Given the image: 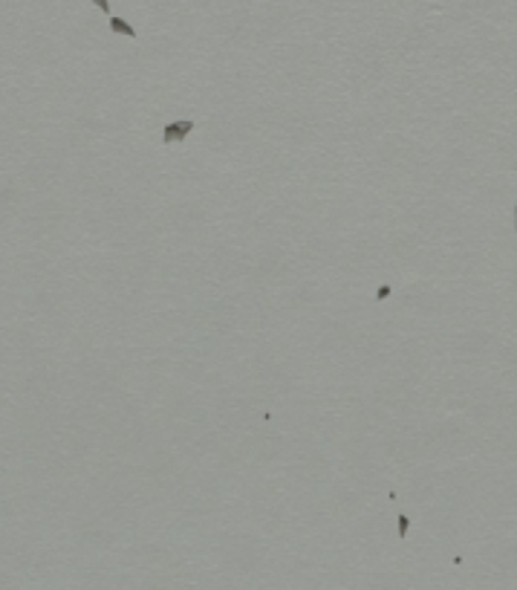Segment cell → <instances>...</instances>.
<instances>
[{"instance_id":"1","label":"cell","mask_w":517,"mask_h":590,"mask_svg":"<svg viewBox=\"0 0 517 590\" xmlns=\"http://www.w3.org/2000/svg\"><path fill=\"white\" fill-rule=\"evenodd\" d=\"M194 124L191 121H179V124H168L165 127V133H162V142H173V139H182L188 130H191Z\"/></svg>"},{"instance_id":"5","label":"cell","mask_w":517,"mask_h":590,"mask_svg":"<svg viewBox=\"0 0 517 590\" xmlns=\"http://www.w3.org/2000/svg\"><path fill=\"white\" fill-rule=\"evenodd\" d=\"M96 3H99V9H101V12H110V3H107V0H96Z\"/></svg>"},{"instance_id":"3","label":"cell","mask_w":517,"mask_h":590,"mask_svg":"<svg viewBox=\"0 0 517 590\" xmlns=\"http://www.w3.org/2000/svg\"><path fill=\"white\" fill-rule=\"evenodd\" d=\"M407 530H410V518H407V515H399V535L404 538Z\"/></svg>"},{"instance_id":"4","label":"cell","mask_w":517,"mask_h":590,"mask_svg":"<svg viewBox=\"0 0 517 590\" xmlns=\"http://www.w3.org/2000/svg\"><path fill=\"white\" fill-rule=\"evenodd\" d=\"M387 295H390V287H382V290H379V295H376V298H379V301H384V298H387Z\"/></svg>"},{"instance_id":"2","label":"cell","mask_w":517,"mask_h":590,"mask_svg":"<svg viewBox=\"0 0 517 590\" xmlns=\"http://www.w3.org/2000/svg\"><path fill=\"white\" fill-rule=\"evenodd\" d=\"M110 29H113V32H121V35H127V38H136V29H133L130 23H124L121 17H110Z\"/></svg>"}]
</instances>
